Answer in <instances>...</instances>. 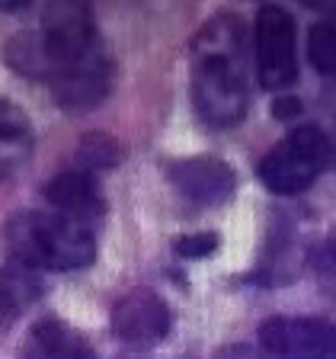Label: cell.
I'll use <instances>...</instances> for the list:
<instances>
[{
    "label": "cell",
    "instance_id": "12",
    "mask_svg": "<svg viewBox=\"0 0 336 359\" xmlns=\"http://www.w3.org/2000/svg\"><path fill=\"white\" fill-rule=\"evenodd\" d=\"M36 135L29 116L10 100H0V177L20 170L32 154Z\"/></svg>",
    "mask_w": 336,
    "mask_h": 359
},
{
    "label": "cell",
    "instance_id": "1",
    "mask_svg": "<svg viewBox=\"0 0 336 359\" xmlns=\"http://www.w3.org/2000/svg\"><path fill=\"white\" fill-rule=\"evenodd\" d=\"M4 58L20 77L48 83L55 103L64 109L99 106L115 77V65L93 29V10L74 0L48 4L42 26L16 32Z\"/></svg>",
    "mask_w": 336,
    "mask_h": 359
},
{
    "label": "cell",
    "instance_id": "3",
    "mask_svg": "<svg viewBox=\"0 0 336 359\" xmlns=\"http://www.w3.org/2000/svg\"><path fill=\"white\" fill-rule=\"evenodd\" d=\"M7 247L13 260L32 269H83L97 257V241L87 224L58 212H16L7 222Z\"/></svg>",
    "mask_w": 336,
    "mask_h": 359
},
{
    "label": "cell",
    "instance_id": "2",
    "mask_svg": "<svg viewBox=\"0 0 336 359\" xmlns=\"http://www.w3.org/2000/svg\"><path fill=\"white\" fill-rule=\"evenodd\" d=\"M244 32L234 16L209 20L192 45V103L202 122L231 128L246 112Z\"/></svg>",
    "mask_w": 336,
    "mask_h": 359
},
{
    "label": "cell",
    "instance_id": "8",
    "mask_svg": "<svg viewBox=\"0 0 336 359\" xmlns=\"http://www.w3.org/2000/svg\"><path fill=\"white\" fill-rule=\"evenodd\" d=\"M112 330L132 346H154L170 334V308L150 289H132L112 305Z\"/></svg>",
    "mask_w": 336,
    "mask_h": 359
},
{
    "label": "cell",
    "instance_id": "16",
    "mask_svg": "<svg viewBox=\"0 0 336 359\" xmlns=\"http://www.w3.org/2000/svg\"><path fill=\"white\" fill-rule=\"evenodd\" d=\"M298 112H301V100L298 97H279L276 103H272V116L282 119V122H291Z\"/></svg>",
    "mask_w": 336,
    "mask_h": 359
},
{
    "label": "cell",
    "instance_id": "11",
    "mask_svg": "<svg viewBox=\"0 0 336 359\" xmlns=\"http://www.w3.org/2000/svg\"><path fill=\"white\" fill-rule=\"evenodd\" d=\"M26 356L29 359H97V353L71 324L58 321V318H45L26 337Z\"/></svg>",
    "mask_w": 336,
    "mask_h": 359
},
{
    "label": "cell",
    "instance_id": "10",
    "mask_svg": "<svg viewBox=\"0 0 336 359\" xmlns=\"http://www.w3.org/2000/svg\"><path fill=\"white\" fill-rule=\"evenodd\" d=\"M42 276L38 269L26 266L20 260H10L0 266V327H10L42 299Z\"/></svg>",
    "mask_w": 336,
    "mask_h": 359
},
{
    "label": "cell",
    "instance_id": "9",
    "mask_svg": "<svg viewBox=\"0 0 336 359\" xmlns=\"http://www.w3.org/2000/svg\"><path fill=\"white\" fill-rule=\"evenodd\" d=\"M42 193L58 209V215L71 218V222L90 224V222H97V218H103V212H106V202L97 187V180L83 170L58 173V177H52L45 183Z\"/></svg>",
    "mask_w": 336,
    "mask_h": 359
},
{
    "label": "cell",
    "instance_id": "15",
    "mask_svg": "<svg viewBox=\"0 0 336 359\" xmlns=\"http://www.w3.org/2000/svg\"><path fill=\"white\" fill-rule=\"evenodd\" d=\"M218 234L215 231H199V234H183V238L173 241V250L179 257H186V260H202V257H209L218 250Z\"/></svg>",
    "mask_w": 336,
    "mask_h": 359
},
{
    "label": "cell",
    "instance_id": "4",
    "mask_svg": "<svg viewBox=\"0 0 336 359\" xmlns=\"http://www.w3.org/2000/svg\"><path fill=\"white\" fill-rule=\"evenodd\" d=\"M327 161H330L327 135L314 126H298L279 144H272V151H266V157L256 167V177L272 193L295 196L304 193L314 180L321 177Z\"/></svg>",
    "mask_w": 336,
    "mask_h": 359
},
{
    "label": "cell",
    "instance_id": "5",
    "mask_svg": "<svg viewBox=\"0 0 336 359\" xmlns=\"http://www.w3.org/2000/svg\"><path fill=\"white\" fill-rule=\"evenodd\" d=\"M256 71L266 90H282L298 77L295 20L276 4H266L256 13Z\"/></svg>",
    "mask_w": 336,
    "mask_h": 359
},
{
    "label": "cell",
    "instance_id": "6",
    "mask_svg": "<svg viewBox=\"0 0 336 359\" xmlns=\"http://www.w3.org/2000/svg\"><path fill=\"white\" fill-rule=\"evenodd\" d=\"M260 344L279 359H336V324L321 318H269Z\"/></svg>",
    "mask_w": 336,
    "mask_h": 359
},
{
    "label": "cell",
    "instance_id": "7",
    "mask_svg": "<svg viewBox=\"0 0 336 359\" xmlns=\"http://www.w3.org/2000/svg\"><path fill=\"white\" fill-rule=\"evenodd\" d=\"M164 173L183 199L195 205H221L237 189V173L221 157H179L167 161Z\"/></svg>",
    "mask_w": 336,
    "mask_h": 359
},
{
    "label": "cell",
    "instance_id": "14",
    "mask_svg": "<svg viewBox=\"0 0 336 359\" xmlns=\"http://www.w3.org/2000/svg\"><path fill=\"white\" fill-rule=\"evenodd\" d=\"M307 58L317 71L336 74V26L333 22H314L307 32Z\"/></svg>",
    "mask_w": 336,
    "mask_h": 359
},
{
    "label": "cell",
    "instance_id": "17",
    "mask_svg": "<svg viewBox=\"0 0 336 359\" xmlns=\"http://www.w3.org/2000/svg\"><path fill=\"white\" fill-rule=\"evenodd\" d=\"M321 260H323V266L330 269L336 276V231L327 238V244H323V250H321Z\"/></svg>",
    "mask_w": 336,
    "mask_h": 359
},
{
    "label": "cell",
    "instance_id": "13",
    "mask_svg": "<svg viewBox=\"0 0 336 359\" xmlns=\"http://www.w3.org/2000/svg\"><path fill=\"white\" fill-rule=\"evenodd\" d=\"M122 161V144L106 132H90L77 142V164L83 173L90 170H109Z\"/></svg>",
    "mask_w": 336,
    "mask_h": 359
}]
</instances>
